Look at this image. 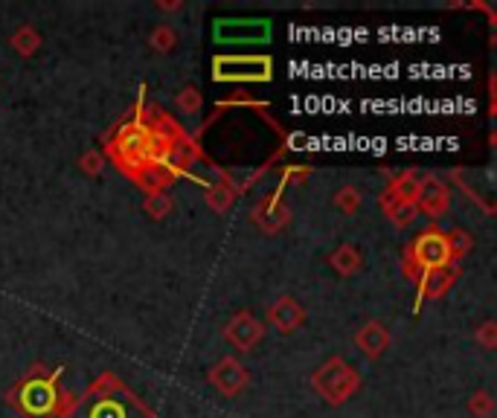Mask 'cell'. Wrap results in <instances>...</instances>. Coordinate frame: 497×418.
<instances>
[{
    "instance_id": "1",
    "label": "cell",
    "mask_w": 497,
    "mask_h": 418,
    "mask_svg": "<svg viewBox=\"0 0 497 418\" xmlns=\"http://www.w3.org/2000/svg\"><path fill=\"white\" fill-rule=\"evenodd\" d=\"M271 61L268 58H221L216 61V79H268Z\"/></svg>"
},
{
    "instance_id": "2",
    "label": "cell",
    "mask_w": 497,
    "mask_h": 418,
    "mask_svg": "<svg viewBox=\"0 0 497 418\" xmlns=\"http://www.w3.org/2000/svg\"><path fill=\"white\" fill-rule=\"evenodd\" d=\"M422 198H425V206L430 215H439L442 206H445V189L439 187V183L428 180L425 187H422Z\"/></svg>"
}]
</instances>
